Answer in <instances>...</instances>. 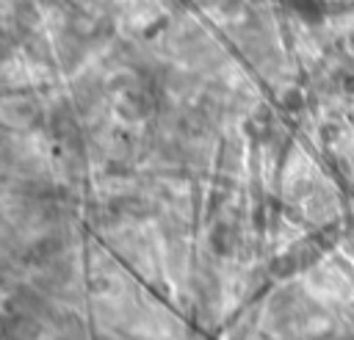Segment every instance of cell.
<instances>
[{"mask_svg":"<svg viewBox=\"0 0 354 340\" xmlns=\"http://www.w3.org/2000/svg\"><path fill=\"white\" fill-rule=\"evenodd\" d=\"M285 105H288L290 111H296V108L301 105V94H299V91H288V94H285Z\"/></svg>","mask_w":354,"mask_h":340,"instance_id":"cell-1","label":"cell"}]
</instances>
